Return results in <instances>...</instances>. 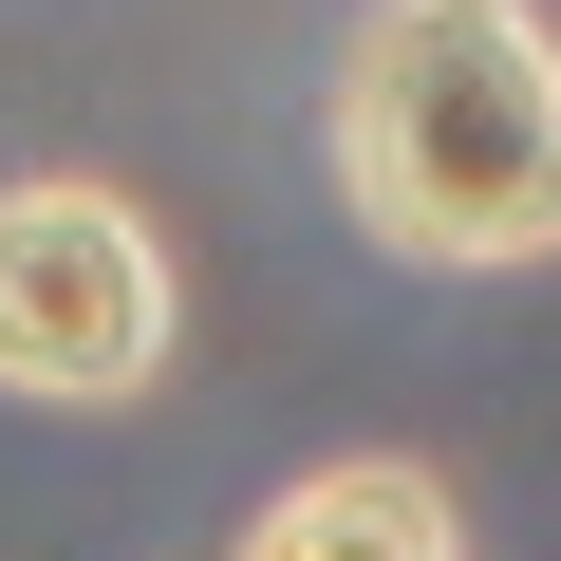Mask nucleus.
Instances as JSON below:
<instances>
[{"instance_id": "2", "label": "nucleus", "mask_w": 561, "mask_h": 561, "mask_svg": "<svg viewBox=\"0 0 561 561\" xmlns=\"http://www.w3.org/2000/svg\"><path fill=\"white\" fill-rule=\"evenodd\" d=\"M187 356V262L113 169H20L0 187V393L20 412H131Z\"/></svg>"}, {"instance_id": "1", "label": "nucleus", "mask_w": 561, "mask_h": 561, "mask_svg": "<svg viewBox=\"0 0 561 561\" xmlns=\"http://www.w3.org/2000/svg\"><path fill=\"white\" fill-rule=\"evenodd\" d=\"M319 169L356 243L431 280H524L561 262V38L542 0H356L319 76Z\"/></svg>"}, {"instance_id": "3", "label": "nucleus", "mask_w": 561, "mask_h": 561, "mask_svg": "<svg viewBox=\"0 0 561 561\" xmlns=\"http://www.w3.org/2000/svg\"><path fill=\"white\" fill-rule=\"evenodd\" d=\"M225 561H468V505L412 449H319L300 486H262V524Z\"/></svg>"}]
</instances>
